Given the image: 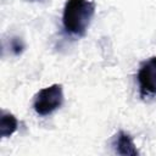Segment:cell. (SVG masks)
<instances>
[{
    "label": "cell",
    "mask_w": 156,
    "mask_h": 156,
    "mask_svg": "<svg viewBox=\"0 0 156 156\" xmlns=\"http://www.w3.org/2000/svg\"><path fill=\"white\" fill-rule=\"evenodd\" d=\"M95 15V4L90 0H67L62 12L63 29L72 35L84 37Z\"/></svg>",
    "instance_id": "obj_1"
},
{
    "label": "cell",
    "mask_w": 156,
    "mask_h": 156,
    "mask_svg": "<svg viewBox=\"0 0 156 156\" xmlns=\"http://www.w3.org/2000/svg\"><path fill=\"white\" fill-rule=\"evenodd\" d=\"M63 88L61 84H51L40 89L33 99V108L39 116H49L63 105Z\"/></svg>",
    "instance_id": "obj_2"
},
{
    "label": "cell",
    "mask_w": 156,
    "mask_h": 156,
    "mask_svg": "<svg viewBox=\"0 0 156 156\" xmlns=\"http://www.w3.org/2000/svg\"><path fill=\"white\" fill-rule=\"evenodd\" d=\"M136 79L141 99L145 100L156 96V56L140 63Z\"/></svg>",
    "instance_id": "obj_3"
},
{
    "label": "cell",
    "mask_w": 156,
    "mask_h": 156,
    "mask_svg": "<svg viewBox=\"0 0 156 156\" xmlns=\"http://www.w3.org/2000/svg\"><path fill=\"white\" fill-rule=\"evenodd\" d=\"M111 145L117 155H122V156L139 155V151L136 150V146H135L132 136L128 133H126L124 130H118L115 134V136L111 141Z\"/></svg>",
    "instance_id": "obj_4"
},
{
    "label": "cell",
    "mask_w": 156,
    "mask_h": 156,
    "mask_svg": "<svg viewBox=\"0 0 156 156\" xmlns=\"http://www.w3.org/2000/svg\"><path fill=\"white\" fill-rule=\"evenodd\" d=\"M18 128V121L17 118L7 111H1L0 117V136L7 138L11 136Z\"/></svg>",
    "instance_id": "obj_5"
},
{
    "label": "cell",
    "mask_w": 156,
    "mask_h": 156,
    "mask_svg": "<svg viewBox=\"0 0 156 156\" xmlns=\"http://www.w3.org/2000/svg\"><path fill=\"white\" fill-rule=\"evenodd\" d=\"M11 49H12V51H13L16 55H18V54H21V52L23 51L24 44H23V41H22L21 39L13 38V39L11 40Z\"/></svg>",
    "instance_id": "obj_6"
},
{
    "label": "cell",
    "mask_w": 156,
    "mask_h": 156,
    "mask_svg": "<svg viewBox=\"0 0 156 156\" xmlns=\"http://www.w3.org/2000/svg\"><path fill=\"white\" fill-rule=\"evenodd\" d=\"M30 1H37V0H30Z\"/></svg>",
    "instance_id": "obj_7"
}]
</instances>
